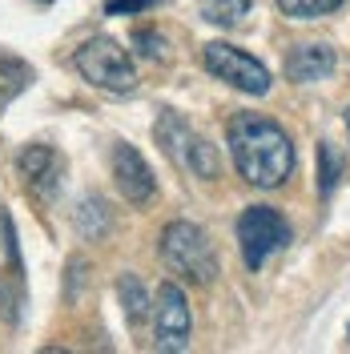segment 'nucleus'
<instances>
[{
  "label": "nucleus",
  "mask_w": 350,
  "mask_h": 354,
  "mask_svg": "<svg viewBox=\"0 0 350 354\" xmlns=\"http://www.w3.org/2000/svg\"><path fill=\"white\" fill-rule=\"evenodd\" d=\"M225 145L238 174L258 189H278L294 174V141L290 133L262 113H238L225 125Z\"/></svg>",
  "instance_id": "1"
},
{
  "label": "nucleus",
  "mask_w": 350,
  "mask_h": 354,
  "mask_svg": "<svg viewBox=\"0 0 350 354\" xmlns=\"http://www.w3.org/2000/svg\"><path fill=\"white\" fill-rule=\"evenodd\" d=\"M154 137H157V145H161V153L169 157L181 174L201 177V181H218L221 177V153L201 137V133L190 129V121L177 109L157 113Z\"/></svg>",
  "instance_id": "2"
},
{
  "label": "nucleus",
  "mask_w": 350,
  "mask_h": 354,
  "mask_svg": "<svg viewBox=\"0 0 350 354\" xmlns=\"http://www.w3.org/2000/svg\"><path fill=\"white\" fill-rule=\"evenodd\" d=\"M161 258L190 286H210L218 278V250L197 221H169L161 230Z\"/></svg>",
  "instance_id": "3"
},
{
  "label": "nucleus",
  "mask_w": 350,
  "mask_h": 354,
  "mask_svg": "<svg viewBox=\"0 0 350 354\" xmlns=\"http://www.w3.org/2000/svg\"><path fill=\"white\" fill-rule=\"evenodd\" d=\"M73 68L93 88H105V93H133L137 88V68H133L129 53L113 37H89L73 53Z\"/></svg>",
  "instance_id": "4"
},
{
  "label": "nucleus",
  "mask_w": 350,
  "mask_h": 354,
  "mask_svg": "<svg viewBox=\"0 0 350 354\" xmlns=\"http://www.w3.org/2000/svg\"><path fill=\"white\" fill-rule=\"evenodd\" d=\"M238 245H241V262L250 274H258L270 254H278L290 245V225L274 205H250L238 218Z\"/></svg>",
  "instance_id": "5"
},
{
  "label": "nucleus",
  "mask_w": 350,
  "mask_h": 354,
  "mask_svg": "<svg viewBox=\"0 0 350 354\" xmlns=\"http://www.w3.org/2000/svg\"><path fill=\"white\" fill-rule=\"evenodd\" d=\"M201 65L210 68L218 81H225L230 88H238L246 97H266L270 93V68L262 61H254L250 53H241L238 44H225V41H210L201 48Z\"/></svg>",
  "instance_id": "6"
},
{
  "label": "nucleus",
  "mask_w": 350,
  "mask_h": 354,
  "mask_svg": "<svg viewBox=\"0 0 350 354\" xmlns=\"http://www.w3.org/2000/svg\"><path fill=\"white\" fill-rule=\"evenodd\" d=\"M190 334H194V314H190L185 290L177 282H161L154 298V351L161 354L190 351Z\"/></svg>",
  "instance_id": "7"
},
{
  "label": "nucleus",
  "mask_w": 350,
  "mask_h": 354,
  "mask_svg": "<svg viewBox=\"0 0 350 354\" xmlns=\"http://www.w3.org/2000/svg\"><path fill=\"white\" fill-rule=\"evenodd\" d=\"M17 174H21L24 189L33 194V198L41 201H53L57 194H61V177H65V161H61V153L53 149V145H28V149H21L17 153Z\"/></svg>",
  "instance_id": "8"
},
{
  "label": "nucleus",
  "mask_w": 350,
  "mask_h": 354,
  "mask_svg": "<svg viewBox=\"0 0 350 354\" xmlns=\"http://www.w3.org/2000/svg\"><path fill=\"white\" fill-rule=\"evenodd\" d=\"M109 161H113V181H117V189H121V198L125 201L145 205V201L154 198L157 177H154V169H149V161L137 153L129 141H117Z\"/></svg>",
  "instance_id": "9"
},
{
  "label": "nucleus",
  "mask_w": 350,
  "mask_h": 354,
  "mask_svg": "<svg viewBox=\"0 0 350 354\" xmlns=\"http://www.w3.org/2000/svg\"><path fill=\"white\" fill-rule=\"evenodd\" d=\"M334 65H338V53L326 41H302L286 57V77L298 81V85H314V81H326Z\"/></svg>",
  "instance_id": "10"
},
{
  "label": "nucleus",
  "mask_w": 350,
  "mask_h": 354,
  "mask_svg": "<svg viewBox=\"0 0 350 354\" xmlns=\"http://www.w3.org/2000/svg\"><path fill=\"white\" fill-rule=\"evenodd\" d=\"M73 225H77V234H81L85 242H101V238L109 234V225H113V209H109V201L97 198V194L81 198L77 214H73Z\"/></svg>",
  "instance_id": "11"
},
{
  "label": "nucleus",
  "mask_w": 350,
  "mask_h": 354,
  "mask_svg": "<svg viewBox=\"0 0 350 354\" xmlns=\"http://www.w3.org/2000/svg\"><path fill=\"white\" fill-rule=\"evenodd\" d=\"M117 298H121V314H125L129 326H141L154 314V298H149V290L141 286L137 274H121L117 278Z\"/></svg>",
  "instance_id": "12"
},
{
  "label": "nucleus",
  "mask_w": 350,
  "mask_h": 354,
  "mask_svg": "<svg viewBox=\"0 0 350 354\" xmlns=\"http://www.w3.org/2000/svg\"><path fill=\"white\" fill-rule=\"evenodd\" d=\"M28 85H33V65L12 57V53H0V113L8 109Z\"/></svg>",
  "instance_id": "13"
},
{
  "label": "nucleus",
  "mask_w": 350,
  "mask_h": 354,
  "mask_svg": "<svg viewBox=\"0 0 350 354\" xmlns=\"http://www.w3.org/2000/svg\"><path fill=\"white\" fill-rule=\"evenodd\" d=\"M197 12L205 24H218V28H238L250 17V0H197Z\"/></svg>",
  "instance_id": "14"
},
{
  "label": "nucleus",
  "mask_w": 350,
  "mask_h": 354,
  "mask_svg": "<svg viewBox=\"0 0 350 354\" xmlns=\"http://www.w3.org/2000/svg\"><path fill=\"white\" fill-rule=\"evenodd\" d=\"M338 177H342V153H338V145H330V141H318V198H330L334 189H338Z\"/></svg>",
  "instance_id": "15"
},
{
  "label": "nucleus",
  "mask_w": 350,
  "mask_h": 354,
  "mask_svg": "<svg viewBox=\"0 0 350 354\" xmlns=\"http://www.w3.org/2000/svg\"><path fill=\"white\" fill-rule=\"evenodd\" d=\"M274 4H278V12L290 17V21H318V17L338 12L347 0H274Z\"/></svg>",
  "instance_id": "16"
},
{
  "label": "nucleus",
  "mask_w": 350,
  "mask_h": 354,
  "mask_svg": "<svg viewBox=\"0 0 350 354\" xmlns=\"http://www.w3.org/2000/svg\"><path fill=\"white\" fill-rule=\"evenodd\" d=\"M0 318L8 326L21 322V282L17 278H4V274H0Z\"/></svg>",
  "instance_id": "17"
},
{
  "label": "nucleus",
  "mask_w": 350,
  "mask_h": 354,
  "mask_svg": "<svg viewBox=\"0 0 350 354\" xmlns=\"http://www.w3.org/2000/svg\"><path fill=\"white\" fill-rule=\"evenodd\" d=\"M133 44H137L141 57H165V41H161V32H154V28H137L133 32Z\"/></svg>",
  "instance_id": "18"
},
{
  "label": "nucleus",
  "mask_w": 350,
  "mask_h": 354,
  "mask_svg": "<svg viewBox=\"0 0 350 354\" xmlns=\"http://www.w3.org/2000/svg\"><path fill=\"white\" fill-rule=\"evenodd\" d=\"M154 4H161V0H105V17H137Z\"/></svg>",
  "instance_id": "19"
},
{
  "label": "nucleus",
  "mask_w": 350,
  "mask_h": 354,
  "mask_svg": "<svg viewBox=\"0 0 350 354\" xmlns=\"http://www.w3.org/2000/svg\"><path fill=\"white\" fill-rule=\"evenodd\" d=\"M342 121H347V133H350V109H347V113H342Z\"/></svg>",
  "instance_id": "20"
},
{
  "label": "nucleus",
  "mask_w": 350,
  "mask_h": 354,
  "mask_svg": "<svg viewBox=\"0 0 350 354\" xmlns=\"http://www.w3.org/2000/svg\"><path fill=\"white\" fill-rule=\"evenodd\" d=\"M0 230H4V209H0Z\"/></svg>",
  "instance_id": "21"
},
{
  "label": "nucleus",
  "mask_w": 350,
  "mask_h": 354,
  "mask_svg": "<svg viewBox=\"0 0 350 354\" xmlns=\"http://www.w3.org/2000/svg\"><path fill=\"white\" fill-rule=\"evenodd\" d=\"M37 4H53V0H37Z\"/></svg>",
  "instance_id": "22"
},
{
  "label": "nucleus",
  "mask_w": 350,
  "mask_h": 354,
  "mask_svg": "<svg viewBox=\"0 0 350 354\" xmlns=\"http://www.w3.org/2000/svg\"><path fill=\"white\" fill-rule=\"evenodd\" d=\"M347 334H350V330H347Z\"/></svg>",
  "instance_id": "23"
}]
</instances>
